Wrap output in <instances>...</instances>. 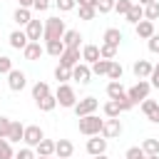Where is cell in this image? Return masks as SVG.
Masks as SVG:
<instances>
[{
    "mask_svg": "<svg viewBox=\"0 0 159 159\" xmlns=\"http://www.w3.org/2000/svg\"><path fill=\"white\" fill-rule=\"evenodd\" d=\"M149 2H157V0H139V5H149Z\"/></svg>",
    "mask_w": 159,
    "mask_h": 159,
    "instance_id": "54",
    "label": "cell"
},
{
    "mask_svg": "<svg viewBox=\"0 0 159 159\" xmlns=\"http://www.w3.org/2000/svg\"><path fill=\"white\" fill-rule=\"evenodd\" d=\"M35 149H37V157H52L55 154V142L52 139H42Z\"/></svg>",
    "mask_w": 159,
    "mask_h": 159,
    "instance_id": "26",
    "label": "cell"
},
{
    "mask_svg": "<svg viewBox=\"0 0 159 159\" xmlns=\"http://www.w3.org/2000/svg\"><path fill=\"white\" fill-rule=\"evenodd\" d=\"M97 107H99V99H97V97H82V99H77V104H75L72 109H75V114H77V119H80V117L94 114Z\"/></svg>",
    "mask_w": 159,
    "mask_h": 159,
    "instance_id": "5",
    "label": "cell"
},
{
    "mask_svg": "<svg viewBox=\"0 0 159 159\" xmlns=\"http://www.w3.org/2000/svg\"><path fill=\"white\" fill-rule=\"evenodd\" d=\"M122 75H124V70H122V65L112 60V65H109V72H107V77H109V80H122Z\"/></svg>",
    "mask_w": 159,
    "mask_h": 159,
    "instance_id": "38",
    "label": "cell"
},
{
    "mask_svg": "<svg viewBox=\"0 0 159 159\" xmlns=\"http://www.w3.org/2000/svg\"><path fill=\"white\" fill-rule=\"evenodd\" d=\"M57 159H62V157H57Z\"/></svg>",
    "mask_w": 159,
    "mask_h": 159,
    "instance_id": "57",
    "label": "cell"
},
{
    "mask_svg": "<svg viewBox=\"0 0 159 159\" xmlns=\"http://www.w3.org/2000/svg\"><path fill=\"white\" fill-rule=\"evenodd\" d=\"M117 102H119V107H122V112H129V109L134 107V102L129 99V94H127V92H124V94H122V97H119Z\"/></svg>",
    "mask_w": 159,
    "mask_h": 159,
    "instance_id": "44",
    "label": "cell"
},
{
    "mask_svg": "<svg viewBox=\"0 0 159 159\" xmlns=\"http://www.w3.org/2000/svg\"><path fill=\"white\" fill-rule=\"evenodd\" d=\"M114 2H117V0H94V7H97V12L107 15V12L114 10Z\"/></svg>",
    "mask_w": 159,
    "mask_h": 159,
    "instance_id": "36",
    "label": "cell"
},
{
    "mask_svg": "<svg viewBox=\"0 0 159 159\" xmlns=\"http://www.w3.org/2000/svg\"><path fill=\"white\" fill-rule=\"evenodd\" d=\"M15 159H37V154L32 152V147H22V149L15 154Z\"/></svg>",
    "mask_w": 159,
    "mask_h": 159,
    "instance_id": "42",
    "label": "cell"
},
{
    "mask_svg": "<svg viewBox=\"0 0 159 159\" xmlns=\"http://www.w3.org/2000/svg\"><path fill=\"white\" fill-rule=\"evenodd\" d=\"M80 60H82V52H80V47H67L62 55H60V65L62 67H75V65H80Z\"/></svg>",
    "mask_w": 159,
    "mask_h": 159,
    "instance_id": "7",
    "label": "cell"
},
{
    "mask_svg": "<svg viewBox=\"0 0 159 159\" xmlns=\"http://www.w3.org/2000/svg\"><path fill=\"white\" fill-rule=\"evenodd\" d=\"M10 124H12V119H7V117H0V139H7Z\"/></svg>",
    "mask_w": 159,
    "mask_h": 159,
    "instance_id": "43",
    "label": "cell"
},
{
    "mask_svg": "<svg viewBox=\"0 0 159 159\" xmlns=\"http://www.w3.org/2000/svg\"><path fill=\"white\" fill-rule=\"evenodd\" d=\"M152 70H154V65H152L149 60H137V62H134V67H132V72H134V77H137V80H149Z\"/></svg>",
    "mask_w": 159,
    "mask_h": 159,
    "instance_id": "12",
    "label": "cell"
},
{
    "mask_svg": "<svg viewBox=\"0 0 159 159\" xmlns=\"http://www.w3.org/2000/svg\"><path fill=\"white\" fill-rule=\"evenodd\" d=\"M57 7H60V12H70L77 7V0H57Z\"/></svg>",
    "mask_w": 159,
    "mask_h": 159,
    "instance_id": "41",
    "label": "cell"
},
{
    "mask_svg": "<svg viewBox=\"0 0 159 159\" xmlns=\"http://www.w3.org/2000/svg\"><path fill=\"white\" fill-rule=\"evenodd\" d=\"M92 159H109V157H107V154H94Z\"/></svg>",
    "mask_w": 159,
    "mask_h": 159,
    "instance_id": "53",
    "label": "cell"
},
{
    "mask_svg": "<svg viewBox=\"0 0 159 159\" xmlns=\"http://www.w3.org/2000/svg\"><path fill=\"white\" fill-rule=\"evenodd\" d=\"M149 89H152V82H147V80H139L137 84H132V87L127 89V94H129V99H132L134 104H142V102L149 97Z\"/></svg>",
    "mask_w": 159,
    "mask_h": 159,
    "instance_id": "3",
    "label": "cell"
},
{
    "mask_svg": "<svg viewBox=\"0 0 159 159\" xmlns=\"http://www.w3.org/2000/svg\"><path fill=\"white\" fill-rule=\"evenodd\" d=\"M65 50H67V47H65V42H62V40H50V42H45V52H47V55H52V57H60Z\"/></svg>",
    "mask_w": 159,
    "mask_h": 159,
    "instance_id": "21",
    "label": "cell"
},
{
    "mask_svg": "<svg viewBox=\"0 0 159 159\" xmlns=\"http://www.w3.org/2000/svg\"><path fill=\"white\" fill-rule=\"evenodd\" d=\"M124 17H127V22H132V25L142 22V20H144V5H139V2H132L129 12H127Z\"/></svg>",
    "mask_w": 159,
    "mask_h": 159,
    "instance_id": "16",
    "label": "cell"
},
{
    "mask_svg": "<svg viewBox=\"0 0 159 159\" xmlns=\"http://www.w3.org/2000/svg\"><path fill=\"white\" fill-rule=\"evenodd\" d=\"M124 159H147V154H144L142 147H129L127 154H124Z\"/></svg>",
    "mask_w": 159,
    "mask_h": 159,
    "instance_id": "39",
    "label": "cell"
},
{
    "mask_svg": "<svg viewBox=\"0 0 159 159\" xmlns=\"http://www.w3.org/2000/svg\"><path fill=\"white\" fill-rule=\"evenodd\" d=\"M104 114H107V117H119V114H122L119 102H117V99H109V102L104 104Z\"/></svg>",
    "mask_w": 159,
    "mask_h": 159,
    "instance_id": "35",
    "label": "cell"
},
{
    "mask_svg": "<svg viewBox=\"0 0 159 159\" xmlns=\"http://www.w3.org/2000/svg\"><path fill=\"white\" fill-rule=\"evenodd\" d=\"M157 107H159V102H154V99H149V97L142 102V112H144V114H149V112H152V109H157Z\"/></svg>",
    "mask_w": 159,
    "mask_h": 159,
    "instance_id": "46",
    "label": "cell"
},
{
    "mask_svg": "<svg viewBox=\"0 0 159 159\" xmlns=\"http://www.w3.org/2000/svg\"><path fill=\"white\" fill-rule=\"evenodd\" d=\"M77 5H94V0H77Z\"/></svg>",
    "mask_w": 159,
    "mask_h": 159,
    "instance_id": "52",
    "label": "cell"
},
{
    "mask_svg": "<svg viewBox=\"0 0 159 159\" xmlns=\"http://www.w3.org/2000/svg\"><path fill=\"white\" fill-rule=\"evenodd\" d=\"M22 137H25V127L20 122H12L10 124V132H7V139L10 142H22Z\"/></svg>",
    "mask_w": 159,
    "mask_h": 159,
    "instance_id": "25",
    "label": "cell"
},
{
    "mask_svg": "<svg viewBox=\"0 0 159 159\" xmlns=\"http://www.w3.org/2000/svg\"><path fill=\"white\" fill-rule=\"evenodd\" d=\"M89 77H92V67H89L87 62H80V65L72 67V80H77L80 84H87Z\"/></svg>",
    "mask_w": 159,
    "mask_h": 159,
    "instance_id": "11",
    "label": "cell"
},
{
    "mask_svg": "<svg viewBox=\"0 0 159 159\" xmlns=\"http://www.w3.org/2000/svg\"><path fill=\"white\" fill-rule=\"evenodd\" d=\"M134 30H137V37H142V40H149V37L154 35V22L144 17L142 22H137V25H134Z\"/></svg>",
    "mask_w": 159,
    "mask_h": 159,
    "instance_id": "15",
    "label": "cell"
},
{
    "mask_svg": "<svg viewBox=\"0 0 159 159\" xmlns=\"http://www.w3.org/2000/svg\"><path fill=\"white\" fill-rule=\"evenodd\" d=\"M99 55H102L104 60H114V57H117V47H114V45L102 42V45H99Z\"/></svg>",
    "mask_w": 159,
    "mask_h": 159,
    "instance_id": "37",
    "label": "cell"
},
{
    "mask_svg": "<svg viewBox=\"0 0 159 159\" xmlns=\"http://www.w3.org/2000/svg\"><path fill=\"white\" fill-rule=\"evenodd\" d=\"M80 40H82L80 30H67V32L62 35V42H65V47H80Z\"/></svg>",
    "mask_w": 159,
    "mask_h": 159,
    "instance_id": "22",
    "label": "cell"
},
{
    "mask_svg": "<svg viewBox=\"0 0 159 159\" xmlns=\"http://www.w3.org/2000/svg\"><path fill=\"white\" fill-rule=\"evenodd\" d=\"M37 159H57V157H37Z\"/></svg>",
    "mask_w": 159,
    "mask_h": 159,
    "instance_id": "56",
    "label": "cell"
},
{
    "mask_svg": "<svg viewBox=\"0 0 159 159\" xmlns=\"http://www.w3.org/2000/svg\"><path fill=\"white\" fill-rule=\"evenodd\" d=\"M77 7H80V20H94V15H97L94 5H77Z\"/></svg>",
    "mask_w": 159,
    "mask_h": 159,
    "instance_id": "34",
    "label": "cell"
},
{
    "mask_svg": "<svg viewBox=\"0 0 159 159\" xmlns=\"http://www.w3.org/2000/svg\"><path fill=\"white\" fill-rule=\"evenodd\" d=\"M72 152H75V147H72V142H70V139H60V142H55V154H57V157L70 159V157H72Z\"/></svg>",
    "mask_w": 159,
    "mask_h": 159,
    "instance_id": "18",
    "label": "cell"
},
{
    "mask_svg": "<svg viewBox=\"0 0 159 159\" xmlns=\"http://www.w3.org/2000/svg\"><path fill=\"white\" fill-rule=\"evenodd\" d=\"M149 50H152V52H159V35H157V32L149 37Z\"/></svg>",
    "mask_w": 159,
    "mask_h": 159,
    "instance_id": "49",
    "label": "cell"
},
{
    "mask_svg": "<svg viewBox=\"0 0 159 159\" xmlns=\"http://www.w3.org/2000/svg\"><path fill=\"white\" fill-rule=\"evenodd\" d=\"M149 82H152V87L159 89V65H154V70H152V75H149Z\"/></svg>",
    "mask_w": 159,
    "mask_h": 159,
    "instance_id": "47",
    "label": "cell"
},
{
    "mask_svg": "<svg viewBox=\"0 0 159 159\" xmlns=\"http://www.w3.org/2000/svg\"><path fill=\"white\" fill-rule=\"evenodd\" d=\"M129 7H132V0H117V2H114V10H117L119 15H127Z\"/></svg>",
    "mask_w": 159,
    "mask_h": 159,
    "instance_id": "40",
    "label": "cell"
},
{
    "mask_svg": "<svg viewBox=\"0 0 159 159\" xmlns=\"http://www.w3.org/2000/svg\"><path fill=\"white\" fill-rule=\"evenodd\" d=\"M55 80H57V84H62V82L72 80V70H70V67H62V65H57V67H55Z\"/></svg>",
    "mask_w": 159,
    "mask_h": 159,
    "instance_id": "30",
    "label": "cell"
},
{
    "mask_svg": "<svg viewBox=\"0 0 159 159\" xmlns=\"http://www.w3.org/2000/svg\"><path fill=\"white\" fill-rule=\"evenodd\" d=\"M50 94V84L47 82H35L32 84V99L37 102V99H42V97H47Z\"/></svg>",
    "mask_w": 159,
    "mask_h": 159,
    "instance_id": "27",
    "label": "cell"
},
{
    "mask_svg": "<svg viewBox=\"0 0 159 159\" xmlns=\"http://www.w3.org/2000/svg\"><path fill=\"white\" fill-rule=\"evenodd\" d=\"M87 152H89L92 157H94V154H104V152H107V139L99 137V134L89 137V139H87Z\"/></svg>",
    "mask_w": 159,
    "mask_h": 159,
    "instance_id": "13",
    "label": "cell"
},
{
    "mask_svg": "<svg viewBox=\"0 0 159 159\" xmlns=\"http://www.w3.org/2000/svg\"><path fill=\"white\" fill-rule=\"evenodd\" d=\"M124 92H127V89L122 87V82H119V80H112V82L107 84V94H109V99H119Z\"/></svg>",
    "mask_w": 159,
    "mask_h": 159,
    "instance_id": "24",
    "label": "cell"
},
{
    "mask_svg": "<svg viewBox=\"0 0 159 159\" xmlns=\"http://www.w3.org/2000/svg\"><path fill=\"white\" fill-rule=\"evenodd\" d=\"M7 84H10V89H12V92L25 89V84H27L25 72H22V70H10V72H7Z\"/></svg>",
    "mask_w": 159,
    "mask_h": 159,
    "instance_id": "9",
    "label": "cell"
},
{
    "mask_svg": "<svg viewBox=\"0 0 159 159\" xmlns=\"http://www.w3.org/2000/svg\"><path fill=\"white\" fill-rule=\"evenodd\" d=\"M37 107H40L42 112H52V109L57 107V97H55V94H47V97L37 99Z\"/></svg>",
    "mask_w": 159,
    "mask_h": 159,
    "instance_id": "29",
    "label": "cell"
},
{
    "mask_svg": "<svg viewBox=\"0 0 159 159\" xmlns=\"http://www.w3.org/2000/svg\"><path fill=\"white\" fill-rule=\"evenodd\" d=\"M102 127H104V119H99L97 114H87V117H80V134H84V137H94V134H102Z\"/></svg>",
    "mask_w": 159,
    "mask_h": 159,
    "instance_id": "1",
    "label": "cell"
},
{
    "mask_svg": "<svg viewBox=\"0 0 159 159\" xmlns=\"http://www.w3.org/2000/svg\"><path fill=\"white\" fill-rule=\"evenodd\" d=\"M67 32V27H65V20H60V17H47V22H45V42H50V40H62V35Z\"/></svg>",
    "mask_w": 159,
    "mask_h": 159,
    "instance_id": "2",
    "label": "cell"
},
{
    "mask_svg": "<svg viewBox=\"0 0 159 159\" xmlns=\"http://www.w3.org/2000/svg\"><path fill=\"white\" fill-rule=\"evenodd\" d=\"M32 7H35L37 12H45V10L50 7V0H35V2H32Z\"/></svg>",
    "mask_w": 159,
    "mask_h": 159,
    "instance_id": "48",
    "label": "cell"
},
{
    "mask_svg": "<svg viewBox=\"0 0 159 159\" xmlns=\"http://www.w3.org/2000/svg\"><path fill=\"white\" fill-rule=\"evenodd\" d=\"M0 159H15V154H12V142H10V139H0Z\"/></svg>",
    "mask_w": 159,
    "mask_h": 159,
    "instance_id": "33",
    "label": "cell"
},
{
    "mask_svg": "<svg viewBox=\"0 0 159 159\" xmlns=\"http://www.w3.org/2000/svg\"><path fill=\"white\" fill-rule=\"evenodd\" d=\"M42 139H45V132H42L37 124H30V127H25V137H22V142H25L27 147H37Z\"/></svg>",
    "mask_w": 159,
    "mask_h": 159,
    "instance_id": "8",
    "label": "cell"
},
{
    "mask_svg": "<svg viewBox=\"0 0 159 159\" xmlns=\"http://www.w3.org/2000/svg\"><path fill=\"white\" fill-rule=\"evenodd\" d=\"M35 0H20V7H32Z\"/></svg>",
    "mask_w": 159,
    "mask_h": 159,
    "instance_id": "51",
    "label": "cell"
},
{
    "mask_svg": "<svg viewBox=\"0 0 159 159\" xmlns=\"http://www.w3.org/2000/svg\"><path fill=\"white\" fill-rule=\"evenodd\" d=\"M10 70H12V60L5 57V55H0V75H7Z\"/></svg>",
    "mask_w": 159,
    "mask_h": 159,
    "instance_id": "45",
    "label": "cell"
},
{
    "mask_svg": "<svg viewBox=\"0 0 159 159\" xmlns=\"http://www.w3.org/2000/svg\"><path fill=\"white\" fill-rule=\"evenodd\" d=\"M109 65H112V60H104V57H99L94 65H89L92 67V75H97V77H102V75H107L109 72Z\"/></svg>",
    "mask_w": 159,
    "mask_h": 159,
    "instance_id": "23",
    "label": "cell"
},
{
    "mask_svg": "<svg viewBox=\"0 0 159 159\" xmlns=\"http://www.w3.org/2000/svg\"><path fill=\"white\" fill-rule=\"evenodd\" d=\"M147 159H159V154H147Z\"/></svg>",
    "mask_w": 159,
    "mask_h": 159,
    "instance_id": "55",
    "label": "cell"
},
{
    "mask_svg": "<svg viewBox=\"0 0 159 159\" xmlns=\"http://www.w3.org/2000/svg\"><path fill=\"white\" fill-rule=\"evenodd\" d=\"M12 20H15L17 25H27V22L32 20V15H30V10H27V7H17V10L12 12Z\"/></svg>",
    "mask_w": 159,
    "mask_h": 159,
    "instance_id": "28",
    "label": "cell"
},
{
    "mask_svg": "<svg viewBox=\"0 0 159 159\" xmlns=\"http://www.w3.org/2000/svg\"><path fill=\"white\" fill-rule=\"evenodd\" d=\"M122 134V122H119V117H107L104 119V127H102V137L104 139H114V137H119Z\"/></svg>",
    "mask_w": 159,
    "mask_h": 159,
    "instance_id": "6",
    "label": "cell"
},
{
    "mask_svg": "<svg viewBox=\"0 0 159 159\" xmlns=\"http://www.w3.org/2000/svg\"><path fill=\"white\" fill-rule=\"evenodd\" d=\"M147 119H149V122H154V124H159V107H157V109H152V112L147 114Z\"/></svg>",
    "mask_w": 159,
    "mask_h": 159,
    "instance_id": "50",
    "label": "cell"
},
{
    "mask_svg": "<svg viewBox=\"0 0 159 159\" xmlns=\"http://www.w3.org/2000/svg\"><path fill=\"white\" fill-rule=\"evenodd\" d=\"M27 42H30V37H27L25 30H15V32H10V47H15V50H25Z\"/></svg>",
    "mask_w": 159,
    "mask_h": 159,
    "instance_id": "14",
    "label": "cell"
},
{
    "mask_svg": "<svg viewBox=\"0 0 159 159\" xmlns=\"http://www.w3.org/2000/svg\"><path fill=\"white\" fill-rule=\"evenodd\" d=\"M102 40H104L107 45L119 47V42H122V30H119V27H107V30H104V35H102Z\"/></svg>",
    "mask_w": 159,
    "mask_h": 159,
    "instance_id": "19",
    "label": "cell"
},
{
    "mask_svg": "<svg viewBox=\"0 0 159 159\" xmlns=\"http://www.w3.org/2000/svg\"><path fill=\"white\" fill-rule=\"evenodd\" d=\"M144 17L147 20H159V0L157 2H149V5H144Z\"/></svg>",
    "mask_w": 159,
    "mask_h": 159,
    "instance_id": "32",
    "label": "cell"
},
{
    "mask_svg": "<svg viewBox=\"0 0 159 159\" xmlns=\"http://www.w3.org/2000/svg\"><path fill=\"white\" fill-rule=\"evenodd\" d=\"M45 52V47L40 45V42H27V47L22 50V55H25V60H30V62H35V60H40V55Z\"/></svg>",
    "mask_w": 159,
    "mask_h": 159,
    "instance_id": "17",
    "label": "cell"
},
{
    "mask_svg": "<svg viewBox=\"0 0 159 159\" xmlns=\"http://www.w3.org/2000/svg\"><path fill=\"white\" fill-rule=\"evenodd\" d=\"M99 57H102V55H99V47H97V45H84V47H82V60H84L87 65H94Z\"/></svg>",
    "mask_w": 159,
    "mask_h": 159,
    "instance_id": "20",
    "label": "cell"
},
{
    "mask_svg": "<svg viewBox=\"0 0 159 159\" xmlns=\"http://www.w3.org/2000/svg\"><path fill=\"white\" fill-rule=\"evenodd\" d=\"M25 32H27L30 42H40V37L45 35V22H40V20H30V22L25 25Z\"/></svg>",
    "mask_w": 159,
    "mask_h": 159,
    "instance_id": "10",
    "label": "cell"
},
{
    "mask_svg": "<svg viewBox=\"0 0 159 159\" xmlns=\"http://www.w3.org/2000/svg\"><path fill=\"white\" fill-rule=\"evenodd\" d=\"M55 97H57V104H60V107H75V104H77V94H75V89H72L67 82L57 84Z\"/></svg>",
    "mask_w": 159,
    "mask_h": 159,
    "instance_id": "4",
    "label": "cell"
},
{
    "mask_svg": "<svg viewBox=\"0 0 159 159\" xmlns=\"http://www.w3.org/2000/svg\"><path fill=\"white\" fill-rule=\"evenodd\" d=\"M142 149H144V154H159V139H154V137L144 139L142 142Z\"/></svg>",
    "mask_w": 159,
    "mask_h": 159,
    "instance_id": "31",
    "label": "cell"
}]
</instances>
